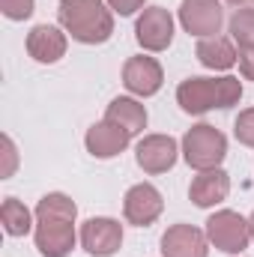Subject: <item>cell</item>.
Instances as JSON below:
<instances>
[{
  "mask_svg": "<svg viewBox=\"0 0 254 257\" xmlns=\"http://www.w3.org/2000/svg\"><path fill=\"white\" fill-rule=\"evenodd\" d=\"M183 153H186V162L197 171H209V168H218L224 153H227V141L218 128L212 126H194L183 138Z\"/></svg>",
  "mask_w": 254,
  "mask_h": 257,
  "instance_id": "4",
  "label": "cell"
},
{
  "mask_svg": "<svg viewBox=\"0 0 254 257\" xmlns=\"http://www.w3.org/2000/svg\"><path fill=\"white\" fill-rule=\"evenodd\" d=\"M227 3H233V6H242V3H245V0H227Z\"/></svg>",
  "mask_w": 254,
  "mask_h": 257,
  "instance_id": "25",
  "label": "cell"
},
{
  "mask_svg": "<svg viewBox=\"0 0 254 257\" xmlns=\"http://www.w3.org/2000/svg\"><path fill=\"white\" fill-rule=\"evenodd\" d=\"M111 123H117V126H123L129 135H135V132H141V128L147 126V111H144V105H138L135 99H114L111 105H108V114H105Z\"/></svg>",
  "mask_w": 254,
  "mask_h": 257,
  "instance_id": "17",
  "label": "cell"
},
{
  "mask_svg": "<svg viewBox=\"0 0 254 257\" xmlns=\"http://www.w3.org/2000/svg\"><path fill=\"white\" fill-rule=\"evenodd\" d=\"M75 203L66 194H45L36 206V248L45 257H66L75 245Z\"/></svg>",
  "mask_w": 254,
  "mask_h": 257,
  "instance_id": "1",
  "label": "cell"
},
{
  "mask_svg": "<svg viewBox=\"0 0 254 257\" xmlns=\"http://www.w3.org/2000/svg\"><path fill=\"white\" fill-rule=\"evenodd\" d=\"M162 257H206V236L191 224H174L162 236Z\"/></svg>",
  "mask_w": 254,
  "mask_h": 257,
  "instance_id": "11",
  "label": "cell"
},
{
  "mask_svg": "<svg viewBox=\"0 0 254 257\" xmlns=\"http://www.w3.org/2000/svg\"><path fill=\"white\" fill-rule=\"evenodd\" d=\"M236 138L245 144V147H254V108H248V111H242L239 117H236Z\"/></svg>",
  "mask_w": 254,
  "mask_h": 257,
  "instance_id": "20",
  "label": "cell"
},
{
  "mask_svg": "<svg viewBox=\"0 0 254 257\" xmlns=\"http://www.w3.org/2000/svg\"><path fill=\"white\" fill-rule=\"evenodd\" d=\"M177 162V141L168 135H150L138 144V165L147 174H162Z\"/></svg>",
  "mask_w": 254,
  "mask_h": 257,
  "instance_id": "9",
  "label": "cell"
},
{
  "mask_svg": "<svg viewBox=\"0 0 254 257\" xmlns=\"http://www.w3.org/2000/svg\"><path fill=\"white\" fill-rule=\"evenodd\" d=\"M206 236L215 242V248H221V251H227V254H236V251H242V248L248 245L251 227H248V221H245L242 215H236V212H230V209H221V212L209 215V221H206Z\"/></svg>",
  "mask_w": 254,
  "mask_h": 257,
  "instance_id": "5",
  "label": "cell"
},
{
  "mask_svg": "<svg viewBox=\"0 0 254 257\" xmlns=\"http://www.w3.org/2000/svg\"><path fill=\"white\" fill-rule=\"evenodd\" d=\"M27 51H30V57H36L39 63H54V60L63 57L66 36L57 27H51V24H39V27H33L30 36H27Z\"/></svg>",
  "mask_w": 254,
  "mask_h": 257,
  "instance_id": "14",
  "label": "cell"
},
{
  "mask_svg": "<svg viewBox=\"0 0 254 257\" xmlns=\"http://www.w3.org/2000/svg\"><path fill=\"white\" fill-rule=\"evenodd\" d=\"M0 9H3L6 18L21 21V18H27L33 12V0H0Z\"/></svg>",
  "mask_w": 254,
  "mask_h": 257,
  "instance_id": "21",
  "label": "cell"
},
{
  "mask_svg": "<svg viewBox=\"0 0 254 257\" xmlns=\"http://www.w3.org/2000/svg\"><path fill=\"white\" fill-rule=\"evenodd\" d=\"M126 218L138 227H147L153 224L159 215H162V194L156 192L150 183H141V186H132L126 194Z\"/></svg>",
  "mask_w": 254,
  "mask_h": 257,
  "instance_id": "10",
  "label": "cell"
},
{
  "mask_svg": "<svg viewBox=\"0 0 254 257\" xmlns=\"http://www.w3.org/2000/svg\"><path fill=\"white\" fill-rule=\"evenodd\" d=\"M239 69H242V75L254 81V48H245L242 54H239Z\"/></svg>",
  "mask_w": 254,
  "mask_h": 257,
  "instance_id": "22",
  "label": "cell"
},
{
  "mask_svg": "<svg viewBox=\"0 0 254 257\" xmlns=\"http://www.w3.org/2000/svg\"><path fill=\"white\" fill-rule=\"evenodd\" d=\"M60 24L72 33V39L96 45L105 42L114 30L111 12L102 0H63L60 3Z\"/></svg>",
  "mask_w": 254,
  "mask_h": 257,
  "instance_id": "2",
  "label": "cell"
},
{
  "mask_svg": "<svg viewBox=\"0 0 254 257\" xmlns=\"http://www.w3.org/2000/svg\"><path fill=\"white\" fill-rule=\"evenodd\" d=\"M135 33H138V42H141L144 48L162 51V48H168L171 39H174V21H171L168 9L150 6V9H144V15L138 18Z\"/></svg>",
  "mask_w": 254,
  "mask_h": 257,
  "instance_id": "8",
  "label": "cell"
},
{
  "mask_svg": "<svg viewBox=\"0 0 254 257\" xmlns=\"http://www.w3.org/2000/svg\"><path fill=\"white\" fill-rule=\"evenodd\" d=\"M230 33H233V39L239 42L242 51H245V48H254V9L251 6H242V9L233 12V18H230Z\"/></svg>",
  "mask_w": 254,
  "mask_h": 257,
  "instance_id": "19",
  "label": "cell"
},
{
  "mask_svg": "<svg viewBox=\"0 0 254 257\" xmlns=\"http://www.w3.org/2000/svg\"><path fill=\"white\" fill-rule=\"evenodd\" d=\"M230 192V180H227V174L224 171H218V168H209V171H200L194 180H191V200L197 203V206H212V203H218V200H224Z\"/></svg>",
  "mask_w": 254,
  "mask_h": 257,
  "instance_id": "15",
  "label": "cell"
},
{
  "mask_svg": "<svg viewBox=\"0 0 254 257\" xmlns=\"http://www.w3.org/2000/svg\"><path fill=\"white\" fill-rule=\"evenodd\" d=\"M248 227H251V236H254V212H251V221H248Z\"/></svg>",
  "mask_w": 254,
  "mask_h": 257,
  "instance_id": "26",
  "label": "cell"
},
{
  "mask_svg": "<svg viewBox=\"0 0 254 257\" xmlns=\"http://www.w3.org/2000/svg\"><path fill=\"white\" fill-rule=\"evenodd\" d=\"M123 84L138 96H153L162 87V66L153 57H132L123 66Z\"/></svg>",
  "mask_w": 254,
  "mask_h": 257,
  "instance_id": "12",
  "label": "cell"
},
{
  "mask_svg": "<svg viewBox=\"0 0 254 257\" xmlns=\"http://www.w3.org/2000/svg\"><path fill=\"white\" fill-rule=\"evenodd\" d=\"M180 18L183 27L194 36H215L221 27V3L218 0H183L180 6Z\"/></svg>",
  "mask_w": 254,
  "mask_h": 257,
  "instance_id": "7",
  "label": "cell"
},
{
  "mask_svg": "<svg viewBox=\"0 0 254 257\" xmlns=\"http://www.w3.org/2000/svg\"><path fill=\"white\" fill-rule=\"evenodd\" d=\"M197 57L209 69H230L236 63V51H233L230 39H224V36H203L197 42Z\"/></svg>",
  "mask_w": 254,
  "mask_h": 257,
  "instance_id": "16",
  "label": "cell"
},
{
  "mask_svg": "<svg viewBox=\"0 0 254 257\" xmlns=\"http://www.w3.org/2000/svg\"><path fill=\"white\" fill-rule=\"evenodd\" d=\"M3 150H6V171H3V174L9 177V174H12V168H15V147H12V141H9V138H3Z\"/></svg>",
  "mask_w": 254,
  "mask_h": 257,
  "instance_id": "24",
  "label": "cell"
},
{
  "mask_svg": "<svg viewBox=\"0 0 254 257\" xmlns=\"http://www.w3.org/2000/svg\"><path fill=\"white\" fill-rule=\"evenodd\" d=\"M108 3H111L120 15H132L135 9H141V3H144V0H108Z\"/></svg>",
  "mask_w": 254,
  "mask_h": 257,
  "instance_id": "23",
  "label": "cell"
},
{
  "mask_svg": "<svg viewBox=\"0 0 254 257\" xmlns=\"http://www.w3.org/2000/svg\"><path fill=\"white\" fill-rule=\"evenodd\" d=\"M239 78H189L177 90V99L189 114H203L209 108H230L239 102Z\"/></svg>",
  "mask_w": 254,
  "mask_h": 257,
  "instance_id": "3",
  "label": "cell"
},
{
  "mask_svg": "<svg viewBox=\"0 0 254 257\" xmlns=\"http://www.w3.org/2000/svg\"><path fill=\"white\" fill-rule=\"evenodd\" d=\"M129 135L123 126H117V123H111L108 117L102 120V123H96V126L87 132V150L96 156V159H111V156H117L120 150H126L129 144Z\"/></svg>",
  "mask_w": 254,
  "mask_h": 257,
  "instance_id": "13",
  "label": "cell"
},
{
  "mask_svg": "<svg viewBox=\"0 0 254 257\" xmlns=\"http://www.w3.org/2000/svg\"><path fill=\"white\" fill-rule=\"evenodd\" d=\"M123 242V227L114 218H90L81 227V245L96 257L114 254Z\"/></svg>",
  "mask_w": 254,
  "mask_h": 257,
  "instance_id": "6",
  "label": "cell"
},
{
  "mask_svg": "<svg viewBox=\"0 0 254 257\" xmlns=\"http://www.w3.org/2000/svg\"><path fill=\"white\" fill-rule=\"evenodd\" d=\"M0 218H3V227H6L9 236H24L30 230V209L21 200H15V197H6L3 200Z\"/></svg>",
  "mask_w": 254,
  "mask_h": 257,
  "instance_id": "18",
  "label": "cell"
}]
</instances>
